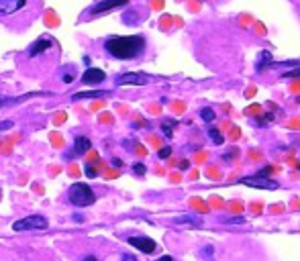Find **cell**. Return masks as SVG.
Instances as JSON below:
<instances>
[{
  "instance_id": "6da1fadb",
  "label": "cell",
  "mask_w": 300,
  "mask_h": 261,
  "mask_svg": "<svg viewBox=\"0 0 300 261\" xmlns=\"http://www.w3.org/2000/svg\"><path fill=\"white\" fill-rule=\"evenodd\" d=\"M104 49L111 57L117 59H135L145 51V39L141 35L131 37H111L104 43Z\"/></svg>"
},
{
  "instance_id": "7a4b0ae2",
  "label": "cell",
  "mask_w": 300,
  "mask_h": 261,
  "mask_svg": "<svg viewBox=\"0 0 300 261\" xmlns=\"http://www.w3.org/2000/svg\"><path fill=\"white\" fill-rule=\"evenodd\" d=\"M68 198H70V202H72L74 206H78V208L92 206V204L96 202V194H94V190H92L88 184H84V182H76V184H72L70 190H68Z\"/></svg>"
},
{
  "instance_id": "3957f363",
  "label": "cell",
  "mask_w": 300,
  "mask_h": 261,
  "mask_svg": "<svg viewBox=\"0 0 300 261\" xmlns=\"http://www.w3.org/2000/svg\"><path fill=\"white\" fill-rule=\"evenodd\" d=\"M270 174H272V168H264L255 176H245L239 182L243 186H249V188H255V190H278V182L272 180Z\"/></svg>"
},
{
  "instance_id": "277c9868",
  "label": "cell",
  "mask_w": 300,
  "mask_h": 261,
  "mask_svg": "<svg viewBox=\"0 0 300 261\" xmlns=\"http://www.w3.org/2000/svg\"><path fill=\"white\" fill-rule=\"evenodd\" d=\"M12 229L18 233V231H45L47 229V219L41 217V215H31V217H25L20 221H16L12 225Z\"/></svg>"
},
{
  "instance_id": "5b68a950",
  "label": "cell",
  "mask_w": 300,
  "mask_h": 261,
  "mask_svg": "<svg viewBox=\"0 0 300 261\" xmlns=\"http://www.w3.org/2000/svg\"><path fill=\"white\" fill-rule=\"evenodd\" d=\"M119 86H145L149 84V76L147 74H139V72H129V74H121L117 78Z\"/></svg>"
},
{
  "instance_id": "8992f818",
  "label": "cell",
  "mask_w": 300,
  "mask_h": 261,
  "mask_svg": "<svg viewBox=\"0 0 300 261\" xmlns=\"http://www.w3.org/2000/svg\"><path fill=\"white\" fill-rule=\"evenodd\" d=\"M127 4H129V0H100V2H96L94 6H90L88 12H90V14H102V12H109V10L127 6Z\"/></svg>"
},
{
  "instance_id": "52a82bcc",
  "label": "cell",
  "mask_w": 300,
  "mask_h": 261,
  "mask_svg": "<svg viewBox=\"0 0 300 261\" xmlns=\"http://www.w3.org/2000/svg\"><path fill=\"white\" fill-rule=\"evenodd\" d=\"M129 245H133L135 249H139L141 253H155V249H157V245H155V241L149 239V237H129Z\"/></svg>"
},
{
  "instance_id": "ba28073f",
  "label": "cell",
  "mask_w": 300,
  "mask_h": 261,
  "mask_svg": "<svg viewBox=\"0 0 300 261\" xmlns=\"http://www.w3.org/2000/svg\"><path fill=\"white\" fill-rule=\"evenodd\" d=\"M104 78H106V74H104L102 69H98V67H88V69L84 72V76H82V82L88 84V86H96V84L104 82Z\"/></svg>"
},
{
  "instance_id": "9c48e42d",
  "label": "cell",
  "mask_w": 300,
  "mask_h": 261,
  "mask_svg": "<svg viewBox=\"0 0 300 261\" xmlns=\"http://www.w3.org/2000/svg\"><path fill=\"white\" fill-rule=\"evenodd\" d=\"M27 0H0V16H8L25 8Z\"/></svg>"
},
{
  "instance_id": "30bf717a",
  "label": "cell",
  "mask_w": 300,
  "mask_h": 261,
  "mask_svg": "<svg viewBox=\"0 0 300 261\" xmlns=\"http://www.w3.org/2000/svg\"><path fill=\"white\" fill-rule=\"evenodd\" d=\"M51 47H53V41H51V39H47V37H41V39H37V41L31 45V49H29V57L41 55V53L49 51Z\"/></svg>"
},
{
  "instance_id": "8fae6325",
  "label": "cell",
  "mask_w": 300,
  "mask_h": 261,
  "mask_svg": "<svg viewBox=\"0 0 300 261\" xmlns=\"http://www.w3.org/2000/svg\"><path fill=\"white\" fill-rule=\"evenodd\" d=\"M90 149H92V143H90V139H88V137H76L72 155H84V153H88Z\"/></svg>"
},
{
  "instance_id": "7c38bea8",
  "label": "cell",
  "mask_w": 300,
  "mask_h": 261,
  "mask_svg": "<svg viewBox=\"0 0 300 261\" xmlns=\"http://www.w3.org/2000/svg\"><path fill=\"white\" fill-rule=\"evenodd\" d=\"M174 225H188L192 229H200L202 227V221L196 215H182V217H176L174 219Z\"/></svg>"
},
{
  "instance_id": "4fadbf2b",
  "label": "cell",
  "mask_w": 300,
  "mask_h": 261,
  "mask_svg": "<svg viewBox=\"0 0 300 261\" xmlns=\"http://www.w3.org/2000/svg\"><path fill=\"white\" fill-rule=\"evenodd\" d=\"M266 67H274V57H272V53L270 51H262L260 53V59H258V63H255V72H264Z\"/></svg>"
},
{
  "instance_id": "5bb4252c",
  "label": "cell",
  "mask_w": 300,
  "mask_h": 261,
  "mask_svg": "<svg viewBox=\"0 0 300 261\" xmlns=\"http://www.w3.org/2000/svg\"><path fill=\"white\" fill-rule=\"evenodd\" d=\"M176 127H178V121H174V118H165V121L161 123V131H163L165 137H172Z\"/></svg>"
},
{
  "instance_id": "9a60e30c",
  "label": "cell",
  "mask_w": 300,
  "mask_h": 261,
  "mask_svg": "<svg viewBox=\"0 0 300 261\" xmlns=\"http://www.w3.org/2000/svg\"><path fill=\"white\" fill-rule=\"evenodd\" d=\"M109 96V92H78L74 94V100H82V98H102Z\"/></svg>"
},
{
  "instance_id": "2e32d148",
  "label": "cell",
  "mask_w": 300,
  "mask_h": 261,
  "mask_svg": "<svg viewBox=\"0 0 300 261\" xmlns=\"http://www.w3.org/2000/svg\"><path fill=\"white\" fill-rule=\"evenodd\" d=\"M208 137L212 139V143H215V145H223V143H225L223 133H221L219 129H215V127H212V129H208Z\"/></svg>"
},
{
  "instance_id": "e0dca14e",
  "label": "cell",
  "mask_w": 300,
  "mask_h": 261,
  "mask_svg": "<svg viewBox=\"0 0 300 261\" xmlns=\"http://www.w3.org/2000/svg\"><path fill=\"white\" fill-rule=\"evenodd\" d=\"M200 118L206 121V123H212V121L217 118V114H215L212 108H202V110H200Z\"/></svg>"
},
{
  "instance_id": "ac0fdd59",
  "label": "cell",
  "mask_w": 300,
  "mask_h": 261,
  "mask_svg": "<svg viewBox=\"0 0 300 261\" xmlns=\"http://www.w3.org/2000/svg\"><path fill=\"white\" fill-rule=\"evenodd\" d=\"M133 174H135V176H145V174H147L145 163H135V165H133Z\"/></svg>"
},
{
  "instance_id": "d6986e66",
  "label": "cell",
  "mask_w": 300,
  "mask_h": 261,
  "mask_svg": "<svg viewBox=\"0 0 300 261\" xmlns=\"http://www.w3.org/2000/svg\"><path fill=\"white\" fill-rule=\"evenodd\" d=\"M169 155H172V147H161V149L157 151V157H159V159H167Z\"/></svg>"
},
{
  "instance_id": "ffe728a7",
  "label": "cell",
  "mask_w": 300,
  "mask_h": 261,
  "mask_svg": "<svg viewBox=\"0 0 300 261\" xmlns=\"http://www.w3.org/2000/svg\"><path fill=\"white\" fill-rule=\"evenodd\" d=\"M84 174H86L88 178H96V176H98V172H96V170H94L90 163H86V165H84Z\"/></svg>"
},
{
  "instance_id": "44dd1931",
  "label": "cell",
  "mask_w": 300,
  "mask_h": 261,
  "mask_svg": "<svg viewBox=\"0 0 300 261\" xmlns=\"http://www.w3.org/2000/svg\"><path fill=\"white\" fill-rule=\"evenodd\" d=\"M225 223H233V225H243V223H245V219H243V217H229V219H225Z\"/></svg>"
},
{
  "instance_id": "7402d4cb",
  "label": "cell",
  "mask_w": 300,
  "mask_h": 261,
  "mask_svg": "<svg viewBox=\"0 0 300 261\" xmlns=\"http://www.w3.org/2000/svg\"><path fill=\"white\" fill-rule=\"evenodd\" d=\"M282 78H300V67H296V69H288L286 74H282Z\"/></svg>"
},
{
  "instance_id": "603a6c76",
  "label": "cell",
  "mask_w": 300,
  "mask_h": 261,
  "mask_svg": "<svg viewBox=\"0 0 300 261\" xmlns=\"http://www.w3.org/2000/svg\"><path fill=\"white\" fill-rule=\"evenodd\" d=\"M12 127H14L12 121H0V131H8V129H12Z\"/></svg>"
},
{
  "instance_id": "cb8c5ba5",
  "label": "cell",
  "mask_w": 300,
  "mask_h": 261,
  "mask_svg": "<svg viewBox=\"0 0 300 261\" xmlns=\"http://www.w3.org/2000/svg\"><path fill=\"white\" fill-rule=\"evenodd\" d=\"M200 255H202V257H204V255H208V257H210V255H212V247H210V245H208V247H204V249L200 251Z\"/></svg>"
},
{
  "instance_id": "d4e9b609",
  "label": "cell",
  "mask_w": 300,
  "mask_h": 261,
  "mask_svg": "<svg viewBox=\"0 0 300 261\" xmlns=\"http://www.w3.org/2000/svg\"><path fill=\"white\" fill-rule=\"evenodd\" d=\"M188 168H190V161H188V159H184V161H180V170H182V172H186Z\"/></svg>"
},
{
  "instance_id": "484cf974",
  "label": "cell",
  "mask_w": 300,
  "mask_h": 261,
  "mask_svg": "<svg viewBox=\"0 0 300 261\" xmlns=\"http://www.w3.org/2000/svg\"><path fill=\"white\" fill-rule=\"evenodd\" d=\"M72 80H74V74H63V82L66 84H72Z\"/></svg>"
},
{
  "instance_id": "4316f807",
  "label": "cell",
  "mask_w": 300,
  "mask_h": 261,
  "mask_svg": "<svg viewBox=\"0 0 300 261\" xmlns=\"http://www.w3.org/2000/svg\"><path fill=\"white\" fill-rule=\"evenodd\" d=\"M121 261H137V257H135V255H129V253H125V255L121 257Z\"/></svg>"
},
{
  "instance_id": "83f0119b",
  "label": "cell",
  "mask_w": 300,
  "mask_h": 261,
  "mask_svg": "<svg viewBox=\"0 0 300 261\" xmlns=\"http://www.w3.org/2000/svg\"><path fill=\"white\" fill-rule=\"evenodd\" d=\"M113 165H115V168H123V161H121V159H113Z\"/></svg>"
},
{
  "instance_id": "f1b7e54d",
  "label": "cell",
  "mask_w": 300,
  "mask_h": 261,
  "mask_svg": "<svg viewBox=\"0 0 300 261\" xmlns=\"http://www.w3.org/2000/svg\"><path fill=\"white\" fill-rule=\"evenodd\" d=\"M74 221H76V223H82V221H84V217H82V215H74Z\"/></svg>"
},
{
  "instance_id": "f546056e",
  "label": "cell",
  "mask_w": 300,
  "mask_h": 261,
  "mask_svg": "<svg viewBox=\"0 0 300 261\" xmlns=\"http://www.w3.org/2000/svg\"><path fill=\"white\" fill-rule=\"evenodd\" d=\"M82 261H98V259H96L94 255H86V257H84V259H82Z\"/></svg>"
},
{
  "instance_id": "4dcf8cb0",
  "label": "cell",
  "mask_w": 300,
  "mask_h": 261,
  "mask_svg": "<svg viewBox=\"0 0 300 261\" xmlns=\"http://www.w3.org/2000/svg\"><path fill=\"white\" fill-rule=\"evenodd\" d=\"M157 261H174V257H169V255H163V257H159Z\"/></svg>"
},
{
  "instance_id": "1f68e13d",
  "label": "cell",
  "mask_w": 300,
  "mask_h": 261,
  "mask_svg": "<svg viewBox=\"0 0 300 261\" xmlns=\"http://www.w3.org/2000/svg\"><path fill=\"white\" fill-rule=\"evenodd\" d=\"M298 172H300V163H298Z\"/></svg>"
},
{
  "instance_id": "d6a6232c",
  "label": "cell",
  "mask_w": 300,
  "mask_h": 261,
  "mask_svg": "<svg viewBox=\"0 0 300 261\" xmlns=\"http://www.w3.org/2000/svg\"><path fill=\"white\" fill-rule=\"evenodd\" d=\"M298 102H300V98H298Z\"/></svg>"
}]
</instances>
